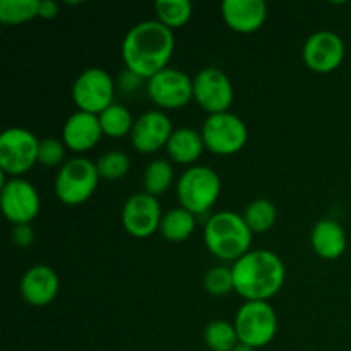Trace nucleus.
I'll use <instances>...</instances> for the list:
<instances>
[{
	"mask_svg": "<svg viewBox=\"0 0 351 351\" xmlns=\"http://www.w3.org/2000/svg\"><path fill=\"white\" fill-rule=\"evenodd\" d=\"M173 50V31L158 19L136 24L122 40L123 64L141 79H151L167 69Z\"/></svg>",
	"mask_w": 351,
	"mask_h": 351,
	"instance_id": "nucleus-1",
	"label": "nucleus"
},
{
	"mask_svg": "<svg viewBox=\"0 0 351 351\" xmlns=\"http://www.w3.org/2000/svg\"><path fill=\"white\" fill-rule=\"evenodd\" d=\"M233 287L247 302H267L283 288L287 269L271 250H250L232 266Z\"/></svg>",
	"mask_w": 351,
	"mask_h": 351,
	"instance_id": "nucleus-2",
	"label": "nucleus"
},
{
	"mask_svg": "<svg viewBox=\"0 0 351 351\" xmlns=\"http://www.w3.org/2000/svg\"><path fill=\"white\" fill-rule=\"evenodd\" d=\"M254 233L242 215L219 211L206 221L204 242L209 252L221 261H239L250 252Z\"/></svg>",
	"mask_w": 351,
	"mask_h": 351,
	"instance_id": "nucleus-3",
	"label": "nucleus"
},
{
	"mask_svg": "<svg viewBox=\"0 0 351 351\" xmlns=\"http://www.w3.org/2000/svg\"><path fill=\"white\" fill-rule=\"evenodd\" d=\"M219 194H221V180L219 175L209 167L194 165L178 178V202L182 208L195 216L208 213L216 204Z\"/></svg>",
	"mask_w": 351,
	"mask_h": 351,
	"instance_id": "nucleus-4",
	"label": "nucleus"
},
{
	"mask_svg": "<svg viewBox=\"0 0 351 351\" xmlns=\"http://www.w3.org/2000/svg\"><path fill=\"white\" fill-rule=\"evenodd\" d=\"M99 173L96 163L84 156L72 158L64 163L55 178V194L65 206H79L96 192Z\"/></svg>",
	"mask_w": 351,
	"mask_h": 351,
	"instance_id": "nucleus-5",
	"label": "nucleus"
},
{
	"mask_svg": "<svg viewBox=\"0 0 351 351\" xmlns=\"http://www.w3.org/2000/svg\"><path fill=\"white\" fill-rule=\"evenodd\" d=\"M239 341L250 348L269 345L278 332V315L269 302H245L235 315Z\"/></svg>",
	"mask_w": 351,
	"mask_h": 351,
	"instance_id": "nucleus-6",
	"label": "nucleus"
},
{
	"mask_svg": "<svg viewBox=\"0 0 351 351\" xmlns=\"http://www.w3.org/2000/svg\"><path fill=\"white\" fill-rule=\"evenodd\" d=\"M201 134L206 149L219 156L239 153L249 139L245 122L232 112L209 115L202 125Z\"/></svg>",
	"mask_w": 351,
	"mask_h": 351,
	"instance_id": "nucleus-7",
	"label": "nucleus"
},
{
	"mask_svg": "<svg viewBox=\"0 0 351 351\" xmlns=\"http://www.w3.org/2000/svg\"><path fill=\"white\" fill-rule=\"evenodd\" d=\"M40 139L23 127H10L0 136V168L10 177L29 171L38 163Z\"/></svg>",
	"mask_w": 351,
	"mask_h": 351,
	"instance_id": "nucleus-8",
	"label": "nucleus"
},
{
	"mask_svg": "<svg viewBox=\"0 0 351 351\" xmlns=\"http://www.w3.org/2000/svg\"><path fill=\"white\" fill-rule=\"evenodd\" d=\"M115 82L112 75L99 67H89L77 75L72 86V98L81 112L99 115L113 105Z\"/></svg>",
	"mask_w": 351,
	"mask_h": 351,
	"instance_id": "nucleus-9",
	"label": "nucleus"
},
{
	"mask_svg": "<svg viewBox=\"0 0 351 351\" xmlns=\"http://www.w3.org/2000/svg\"><path fill=\"white\" fill-rule=\"evenodd\" d=\"M147 95L160 108H182L194 98V79L180 69L167 67L147 79Z\"/></svg>",
	"mask_w": 351,
	"mask_h": 351,
	"instance_id": "nucleus-10",
	"label": "nucleus"
},
{
	"mask_svg": "<svg viewBox=\"0 0 351 351\" xmlns=\"http://www.w3.org/2000/svg\"><path fill=\"white\" fill-rule=\"evenodd\" d=\"M233 84L218 67H206L194 77V99L209 115L228 112L233 103Z\"/></svg>",
	"mask_w": 351,
	"mask_h": 351,
	"instance_id": "nucleus-11",
	"label": "nucleus"
},
{
	"mask_svg": "<svg viewBox=\"0 0 351 351\" xmlns=\"http://www.w3.org/2000/svg\"><path fill=\"white\" fill-rule=\"evenodd\" d=\"M2 211L12 225H29L40 213L41 201L36 189L23 178H9L2 182Z\"/></svg>",
	"mask_w": 351,
	"mask_h": 351,
	"instance_id": "nucleus-12",
	"label": "nucleus"
},
{
	"mask_svg": "<svg viewBox=\"0 0 351 351\" xmlns=\"http://www.w3.org/2000/svg\"><path fill=\"white\" fill-rule=\"evenodd\" d=\"M161 206L158 197L139 192L127 199L122 209V225L134 239H147L154 232H160Z\"/></svg>",
	"mask_w": 351,
	"mask_h": 351,
	"instance_id": "nucleus-13",
	"label": "nucleus"
},
{
	"mask_svg": "<svg viewBox=\"0 0 351 351\" xmlns=\"http://www.w3.org/2000/svg\"><path fill=\"white\" fill-rule=\"evenodd\" d=\"M302 57L312 72L329 74L345 60V43L341 36L332 31H317L304 43Z\"/></svg>",
	"mask_w": 351,
	"mask_h": 351,
	"instance_id": "nucleus-14",
	"label": "nucleus"
},
{
	"mask_svg": "<svg viewBox=\"0 0 351 351\" xmlns=\"http://www.w3.org/2000/svg\"><path fill=\"white\" fill-rule=\"evenodd\" d=\"M173 134L170 117L161 110H149L134 122L130 143L139 153L151 154L167 147Z\"/></svg>",
	"mask_w": 351,
	"mask_h": 351,
	"instance_id": "nucleus-15",
	"label": "nucleus"
},
{
	"mask_svg": "<svg viewBox=\"0 0 351 351\" xmlns=\"http://www.w3.org/2000/svg\"><path fill=\"white\" fill-rule=\"evenodd\" d=\"M21 297L33 307H47L60 291V280L48 266H34L21 278Z\"/></svg>",
	"mask_w": 351,
	"mask_h": 351,
	"instance_id": "nucleus-16",
	"label": "nucleus"
},
{
	"mask_svg": "<svg viewBox=\"0 0 351 351\" xmlns=\"http://www.w3.org/2000/svg\"><path fill=\"white\" fill-rule=\"evenodd\" d=\"M221 16L226 26L240 34H250L264 26L267 5L264 0H225Z\"/></svg>",
	"mask_w": 351,
	"mask_h": 351,
	"instance_id": "nucleus-17",
	"label": "nucleus"
},
{
	"mask_svg": "<svg viewBox=\"0 0 351 351\" xmlns=\"http://www.w3.org/2000/svg\"><path fill=\"white\" fill-rule=\"evenodd\" d=\"M103 136L98 115L88 112H75L65 120L62 129V141L72 153H84L93 149Z\"/></svg>",
	"mask_w": 351,
	"mask_h": 351,
	"instance_id": "nucleus-18",
	"label": "nucleus"
},
{
	"mask_svg": "<svg viewBox=\"0 0 351 351\" xmlns=\"http://www.w3.org/2000/svg\"><path fill=\"white\" fill-rule=\"evenodd\" d=\"M314 252L326 261H335L346 250V233L335 219H321L315 223L311 233Z\"/></svg>",
	"mask_w": 351,
	"mask_h": 351,
	"instance_id": "nucleus-19",
	"label": "nucleus"
},
{
	"mask_svg": "<svg viewBox=\"0 0 351 351\" xmlns=\"http://www.w3.org/2000/svg\"><path fill=\"white\" fill-rule=\"evenodd\" d=\"M204 149L206 144L204 139H202V134L192 129L173 130L167 144L168 156L178 165L195 163Z\"/></svg>",
	"mask_w": 351,
	"mask_h": 351,
	"instance_id": "nucleus-20",
	"label": "nucleus"
},
{
	"mask_svg": "<svg viewBox=\"0 0 351 351\" xmlns=\"http://www.w3.org/2000/svg\"><path fill=\"white\" fill-rule=\"evenodd\" d=\"M195 230V215L187 211L185 208H175L165 213L161 218L160 233L168 242H184L194 233Z\"/></svg>",
	"mask_w": 351,
	"mask_h": 351,
	"instance_id": "nucleus-21",
	"label": "nucleus"
},
{
	"mask_svg": "<svg viewBox=\"0 0 351 351\" xmlns=\"http://www.w3.org/2000/svg\"><path fill=\"white\" fill-rule=\"evenodd\" d=\"M98 119L101 123L103 134L113 137V139H120V137L132 132L134 122H136L129 110L122 105H117V103H113L105 112L99 113Z\"/></svg>",
	"mask_w": 351,
	"mask_h": 351,
	"instance_id": "nucleus-22",
	"label": "nucleus"
},
{
	"mask_svg": "<svg viewBox=\"0 0 351 351\" xmlns=\"http://www.w3.org/2000/svg\"><path fill=\"white\" fill-rule=\"evenodd\" d=\"M243 219L252 233H264L271 230L276 223V206L269 199H256L243 211Z\"/></svg>",
	"mask_w": 351,
	"mask_h": 351,
	"instance_id": "nucleus-23",
	"label": "nucleus"
},
{
	"mask_svg": "<svg viewBox=\"0 0 351 351\" xmlns=\"http://www.w3.org/2000/svg\"><path fill=\"white\" fill-rule=\"evenodd\" d=\"M158 21L171 31L185 26L192 17V3L189 0H158L154 3Z\"/></svg>",
	"mask_w": 351,
	"mask_h": 351,
	"instance_id": "nucleus-24",
	"label": "nucleus"
},
{
	"mask_svg": "<svg viewBox=\"0 0 351 351\" xmlns=\"http://www.w3.org/2000/svg\"><path fill=\"white\" fill-rule=\"evenodd\" d=\"M173 167L167 160H154L151 161L144 171V192L149 195L165 194L173 184Z\"/></svg>",
	"mask_w": 351,
	"mask_h": 351,
	"instance_id": "nucleus-25",
	"label": "nucleus"
},
{
	"mask_svg": "<svg viewBox=\"0 0 351 351\" xmlns=\"http://www.w3.org/2000/svg\"><path fill=\"white\" fill-rule=\"evenodd\" d=\"M204 343L213 351H233L239 345L235 324L228 321H213L204 329Z\"/></svg>",
	"mask_w": 351,
	"mask_h": 351,
	"instance_id": "nucleus-26",
	"label": "nucleus"
},
{
	"mask_svg": "<svg viewBox=\"0 0 351 351\" xmlns=\"http://www.w3.org/2000/svg\"><path fill=\"white\" fill-rule=\"evenodd\" d=\"M40 0H2L0 2V23L23 24L38 17Z\"/></svg>",
	"mask_w": 351,
	"mask_h": 351,
	"instance_id": "nucleus-27",
	"label": "nucleus"
},
{
	"mask_svg": "<svg viewBox=\"0 0 351 351\" xmlns=\"http://www.w3.org/2000/svg\"><path fill=\"white\" fill-rule=\"evenodd\" d=\"M96 168L103 180H119L129 173L130 160L123 151H108L96 161Z\"/></svg>",
	"mask_w": 351,
	"mask_h": 351,
	"instance_id": "nucleus-28",
	"label": "nucleus"
},
{
	"mask_svg": "<svg viewBox=\"0 0 351 351\" xmlns=\"http://www.w3.org/2000/svg\"><path fill=\"white\" fill-rule=\"evenodd\" d=\"M204 288L208 293L215 295V297H223V295H228L230 291H235L232 267H211L204 276Z\"/></svg>",
	"mask_w": 351,
	"mask_h": 351,
	"instance_id": "nucleus-29",
	"label": "nucleus"
},
{
	"mask_svg": "<svg viewBox=\"0 0 351 351\" xmlns=\"http://www.w3.org/2000/svg\"><path fill=\"white\" fill-rule=\"evenodd\" d=\"M65 151H67V146L64 144V141L55 139V137H47V139L40 141L38 163L47 168H62L65 163Z\"/></svg>",
	"mask_w": 351,
	"mask_h": 351,
	"instance_id": "nucleus-30",
	"label": "nucleus"
},
{
	"mask_svg": "<svg viewBox=\"0 0 351 351\" xmlns=\"http://www.w3.org/2000/svg\"><path fill=\"white\" fill-rule=\"evenodd\" d=\"M34 233L29 225H14L12 228V242L21 249H26L33 243Z\"/></svg>",
	"mask_w": 351,
	"mask_h": 351,
	"instance_id": "nucleus-31",
	"label": "nucleus"
},
{
	"mask_svg": "<svg viewBox=\"0 0 351 351\" xmlns=\"http://www.w3.org/2000/svg\"><path fill=\"white\" fill-rule=\"evenodd\" d=\"M58 16V3L53 0H41L40 9H38V17L41 19H53Z\"/></svg>",
	"mask_w": 351,
	"mask_h": 351,
	"instance_id": "nucleus-32",
	"label": "nucleus"
},
{
	"mask_svg": "<svg viewBox=\"0 0 351 351\" xmlns=\"http://www.w3.org/2000/svg\"><path fill=\"white\" fill-rule=\"evenodd\" d=\"M233 351H254V348H250V346L243 345V343H239V345L233 348Z\"/></svg>",
	"mask_w": 351,
	"mask_h": 351,
	"instance_id": "nucleus-33",
	"label": "nucleus"
}]
</instances>
